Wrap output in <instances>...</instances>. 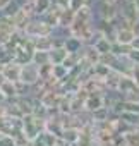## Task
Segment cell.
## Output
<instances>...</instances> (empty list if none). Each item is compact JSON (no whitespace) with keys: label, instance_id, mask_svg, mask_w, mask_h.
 <instances>
[{"label":"cell","instance_id":"3957f363","mask_svg":"<svg viewBox=\"0 0 139 146\" xmlns=\"http://www.w3.org/2000/svg\"><path fill=\"white\" fill-rule=\"evenodd\" d=\"M134 33L130 28H122V29H117L115 31V43L118 45H130L134 41Z\"/></svg>","mask_w":139,"mask_h":146},{"label":"cell","instance_id":"9a60e30c","mask_svg":"<svg viewBox=\"0 0 139 146\" xmlns=\"http://www.w3.org/2000/svg\"><path fill=\"white\" fill-rule=\"evenodd\" d=\"M9 2H11V0H0V9H4Z\"/></svg>","mask_w":139,"mask_h":146},{"label":"cell","instance_id":"8992f818","mask_svg":"<svg viewBox=\"0 0 139 146\" xmlns=\"http://www.w3.org/2000/svg\"><path fill=\"white\" fill-rule=\"evenodd\" d=\"M0 93H2L4 96H16V95H17V86H16V83H11V81L0 83Z\"/></svg>","mask_w":139,"mask_h":146},{"label":"cell","instance_id":"7a4b0ae2","mask_svg":"<svg viewBox=\"0 0 139 146\" xmlns=\"http://www.w3.org/2000/svg\"><path fill=\"white\" fill-rule=\"evenodd\" d=\"M24 33L33 38H43V36H50L53 29L46 23H28V26L24 28Z\"/></svg>","mask_w":139,"mask_h":146},{"label":"cell","instance_id":"8fae6325","mask_svg":"<svg viewBox=\"0 0 139 146\" xmlns=\"http://www.w3.org/2000/svg\"><path fill=\"white\" fill-rule=\"evenodd\" d=\"M125 103H136V105H139V88L125 93Z\"/></svg>","mask_w":139,"mask_h":146},{"label":"cell","instance_id":"30bf717a","mask_svg":"<svg viewBox=\"0 0 139 146\" xmlns=\"http://www.w3.org/2000/svg\"><path fill=\"white\" fill-rule=\"evenodd\" d=\"M93 117H95V120H98V122H107V117H108V107H101V108L95 110V112H93Z\"/></svg>","mask_w":139,"mask_h":146},{"label":"cell","instance_id":"4fadbf2b","mask_svg":"<svg viewBox=\"0 0 139 146\" xmlns=\"http://www.w3.org/2000/svg\"><path fill=\"white\" fill-rule=\"evenodd\" d=\"M127 58H130L132 62H136V65H139V50H130L127 53Z\"/></svg>","mask_w":139,"mask_h":146},{"label":"cell","instance_id":"7c38bea8","mask_svg":"<svg viewBox=\"0 0 139 146\" xmlns=\"http://www.w3.org/2000/svg\"><path fill=\"white\" fill-rule=\"evenodd\" d=\"M11 43V35L0 29V46H7Z\"/></svg>","mask_w":139,"mask_h":146},{"label":"cell","instance_id":"2e32d148","mask_svg":"<svg viewBox=\"0 0 139 146\" xmlns=\"http://www.w3.org/2000/svg\"><path fill=\"white\" fill-rule=\"evenodd\" d=\"M132 4H134V7H136V11L139 12V0H132Z\"/></svg>","mask_w":139,"mask_h":146},{"label":"cell","instance_id":"6da1fadb","mask_svg":"<svg viewBox=\"0 0 139 146\" xmlns=\"http://www.w3.org/2000/svg\"><path fill=\"white\" fill-rule=\"evenodd\" d=\"M19 81L24 83V84H34L40 79V72H38V67L34 64H28L24 67H21V72H19Z\"/></svg>","mask_w":139,"mask_h":146},{"label":"cell","instance_id":"5b68a950","mask_svg":"<svg viewBox=\"0 0 139 146\" xmlns=\"http://www.w3.org/2000/svg\"><path fill=\"white\" fill-rule=\"evenodd\" d=\"M52 50V38L43 36V38H36L34 41V50L33 52H50Z\"/></svg>","mask_w":139,"mask_h":146},{"label":"cell","instance_id":"9c48e42d","mask_svg":"<svg viewBox=\"0 0 139 146\" xmlns=\"http://www.w3.org/2000/svg\"><path fill=\"white\" fill-rule=\"evenodd\" d=\"M67 76V69L60 65H52V79H64Z\"/></svg>","mask_w":139,"mask_h":146},{"label":"cell","instance_id":"52a82bcc","mask_svg":"<svg viewBox=\"0 0 139 146\" xmlns=\"http://www.w3.org/2000/svg\"><path fill=\"white\" fill-rule=\"evenodd\" d=\"M34 12L36 14H46L52 7V0H34Z\"/></svg>","mask_w":139,"mask_h":146},{"label":"cell","instance_id":"277c9868","mask_svg":"<svg viewBox=\"0 0 139 146\" xmlns=\"http://www.w3.org/2000/svg\"><path fill=\"white\" fill-rule=\"evenodd\" d=\"M19 72H21V67H19V65H12V64H9V65L4 67L2 76H4L5 81L17 83V81H19Z\"/></svg>","mask_w":139,"mask_h":146},{"label":"cell","instance_id":"ba28073f","mask_svg":"<svg viewBox=\"0 0 139 146\" xmlns=\"http://www.w3.org/2000/svg\"><path fill=\"white\" fill-rule=\"evenodd\" d=\"M64 139L67 143H77L81 139V132L77 129H67V131H64Z\"/></svg>","mask_w":139,"mask_h":146},{"label":"cell","instance_id":"5bb4252c","mask_svg":"<svg viewBox=\"0 0 139 146\" xmlns=\"http://www.w3.org/2000/svg\"><path fill=\"white\" fill-rule=\"evenodd\" d=\"M33 146H46V143L43 141V137H41V141H40V136H38L36 139H33Z\"/></svg>","mask_w":139,"mask_h":146}]
</instances>
